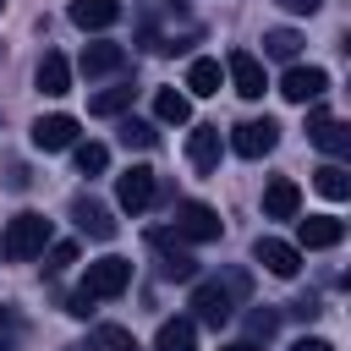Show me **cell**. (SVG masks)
<instances>
[{"label":"cell","mask_w":351,"mask_h":351,"mask_svg":"<svg viewBox=\"0 0 351 351\" xmlns=\"http://www.w3.org/2000/svg\"><path fill=\"white\" fill-rule=\"evenodd\" d=\"M44 252H49V219L44 214L22 208L16 219H5V230H0V258L5 263H33Z\"/></svg>","instance_id":"obj_1"},{"label":"cell","mask_w":351,"mask_h":351,"mask_svg":"<svg viewBox=\"0 0 351 351\" xmlns=\"http://www.w3.org/2000/svg\"><path fill=\"white\" fill-rule=\"evenodd\" d=\"M230 313H236V291L225 280H197L192 285V318L197 324L219 329V324H230Z\"/></svg>","instance_id":"obj_2"},{"label":"cell","mask_w":351,"mask_h":351,"mask_svg":"<svg viewBox=\"0 0 351 351\" xmlns=\"http://www.w3.org/2000/svg\"><path fill=\"white\" fill-rule=\"evenodd\" d=\"M181 241H219V214L208 208V203H197V197H181L176 203V225H170Z\"/></svg>","instance_id":"obj_3"},{"label":"cell","mask_w":351,"mask_h":351,"mask_svg":"<svg viewBox=\"0 0 351 351\" xmlns=\"http://www.w3.org/2000/svg\"><path fill=\"white\" fill-rule=\"evenodd\" d=\"M148 247H154V258H159V274H165V280H192V274H197V258L186 252V241H181L176 230H154V236H148Z\"/></svg>","instance_id":"obj_4"},{"label":"cell","mask_w":351,"mask_h":351,"mask_svg":"<svg viewBox=\"0 0 351 351\" xmlns=\"http://www.w3.org/2000/svg\"><path fill=\"white\" fill-rule=\"evenodd\" d=\"M126 285H132V258H99V263H88V274H82V291L99 296V302L121 296Z\"/></svg>","instance_id":"obj_5"},{"label":"cell","mask_w":351,"mask_h":351,"mask_svg":"<svg viewBox=\"0 0 351 351\" xmlns=\"http://www.w3.org/2000/svg\"><path fill=\"white\" fill-rule=\"evenodd\" d=\"M307 137H313L335 165H351V126H346V121H335V115L313 110V115H307Z\"/></svg>","instance_id":"obj_6"},{"label":"cell","mask_w":351,"mask_h":351,"mask_svg":"<svg viewBox=\"0 0 351 351\" xmlns=\"http://www.w3.org/2000/svg\"><path fill=\"white\" fill-rule=\"evenodd\" d=\"M154 192H159V181H154L148 165H132V170L115 176V203H121L126 214H143V208L154 203Z\"/></svg>","instance_id":"obj_7"},{"label":"cell","mask_w":351,"mask_h":351,"mask_svg":"<svg viewBox=\"0 0 351 351\" xmlns=\"http://www.w3.org/2000/svg\"><path fill=\"white\" fill-rule=\"evenodd\" d=\"M252 263H263L274 280H296L302 247H291V241H280V236H258V241H252Z\"/></svg>","instance_id":"obj_8"},{"label":"cell","mask_w":351,"mask_h":351,"mask_svg":"<svg viewBox=\"0 0 351 351\" xmlns=\"http://www.w3.org/2000/svg\"><path fill=\"white\" fill-rule=\"evenodd\" d=\"M274 143H280V121H241L236 132H230V148L241 154V159H263V154H274Z\"/></svg>","instance_id":"obj_9"},{"label":"cell","mask_w":351,"mask_h":351,"mask_svg":"<svg viewBox=\"0 0 351 351\" xmlns=\"http://www.w3.org/2000/svg\"><path fill=\"white\" fill-rule=\"evenodd\" d=\"M280 93H285L291 104H313V99L329 93V71H324V66H291V71L280 77Z\"/></svg>","instance_id":"obj_10"},{"label":"cell","mask_w":351,"mask_h":351,"mask_svg":"<svg viewBox=\"0 0 351 351\" xmlns=\"http://www.w3.org/2000/svg\"><path fill=\"white\" fill-rule=\"evenodd\" d=\"M33 148H44V154H60V148H77V115H38L33 121Z\"/></svg>","instance_id":"obj_11"},{"label":"cell","mask_w":351,"mask_h":351,"mask_svg":"<svg viewBox=\"0 0 351 351\" xmlns=\"http://www.w3.org/2000/svg\"><path fill=\"white\" fill-rule=\"evenodd\" d=\"M225 71H230V82H236L241 99H263L269 82H263V60H258L252 49H230V55H225Z\"/></svg>","instance_id":"obj_12"},{"label":"cell","mask_w":351,"mask_h":351,"mask_svg":"<svg viewBox=\"0 0 351 351\" xmlns=\"http://www.w3.org/2000/svg\"><path fill=\"white\" fill-rule=\"evenodd\" d=\"M71 219H77V230L88 236V241H110L115 236V219H110V208L99 203V197H71Z\"/></svg>","instance_id":"obj_13"},{"label":"cell","mask_w":351,"mask_h":351,"mask_svg":"<svg viewBox=\"0 0 351 351\" xmlns=\"http://www.w3.org/2000/svg\"><path fill=\"white\" fill-rule=\"evenodd\" d=\"M219 126H192V137H186V159H192V170L197 176H214L219 170Z\"/></svg>","instance_id":"obj_14"},{"label":"cell","mask_w":351,"mask_h":351,"mask_svg":"<svg viewBox=\"0 0 351 351\" xmlns=\"http://www.w3.org/2000/svg\"><path fill=\"white\" fill-rule=\"evenodd\" d=\"M33 82H38V93H44V99L71 93V60H66V55H55V49H44V60H38Z\"/></svg>","instance_id":"obj_15"},{"label":"cell","mask_w":351,"mask_h":351,"mask_svg":"<svg viewBox=\"0 0 351 351\" xmlns=\"http://www.w3.org/2000/svg\"><path fill=\"white\" fill-rule=\"evenodd\" d=\"M296 208H302V186H296L291 176H274V181L263 186V214H269V219H296Z\"/></svg>","instance_id":"obj_16"},{"label":"cell","mask_w":351,"mask_h":351,"mask_svg":"<svg viewBox=\"0 0 351 351\" xmlns=\"http://www.w3.org/2000/svg\"><path fill=\"white\" fill-rule=\"evenodd\" d=\"M71 22L82 33H104L121 22V0H71Z\"/></svg>","instance_id":"obj_17"},{"label":"cell","mask_w":351,"mask_h":351,"mask_svg":"<svg viewBox=\"0 0 351 351\" xmlns=\"http://www.w3.org/2000/svg\"><path fill=\"white\" fill-rule=\"evenodd\" d=\"M296 236H302V247L324 252V247H335V241L346 236V225H340V219H329V214H307V219L296 225Z\"/></svg>","instance_id":"obj_18"},{"label":"cell","mask_w":351,"mask_h":351,"mask_svg":"<svg viewBox=\"0 0 351 351\" xmlns=\"http://www.w3.org/2000/svg\"><path fill=\"white\" fill-rule=\"evenodd\" d=\"M154 351H197V318H165L154 335Z\"/></svg>","instance_id":"obj_19"},{"label":"cell","mask_w":351,"mask_h":351,"mask_svg":"<svg viewBox=\"0 0 351 351\" xmlns=\"http://www.w3.org/2000/svg\"><path fill=\"white\" fill-rule=\"evenodd\" d=\"M121 66H126V49L110 44V38H99V44L82 49V71H88V77H110V71H121Z\"/></svg>","instance_id":"obj_20"},{"label":"cell","mask_w":351,"mask_h":351,"mask_svg":"<svg viewBox=\"0 0 351 351\" xmlns=\"http://www.w3.org/2000/svg\"><path fill=\"white\" fill-rule=\"evenodd\" d=\"M313 186H318L329 203H346V197H351V165H318V170H313Z\"/></svg>","instance_id":"obj_21"},{"label":"cell","mask_w":351,"mask_h":351,"mask_svg":"<svg viewBox=\"0 0 351 351\" xmlns=\"http://www.w3.org/2000/svg\"><path fill=\"white\" fill-rule=\"evenodd\" d=\"M219 82H225V71H219V60H208V55H197V60L186 66V88H192V93H203V99H208V93H219Z\"/></svg>","instance_id":"obj_22"},{"label":"cell","mask_w":351,"mask_h":351,"mask_svg":"<svg viewBox=\"0 0 351 351\" xmlns=\"http://www.w3.org/2000/svg\"><path fill=\"white\" fill-rule=\"evenodd\" d=\"M115 143L143 154V148H154V143H159V132H154V121H137V115H126V121L115 126Z\"/></svg>","instance_id":"obj_23"},{"label":"cell","mask_w":351,"mask_h":351,"mask_svg":"<svg viewBox=\"0 0 351 351\" xmlns=\"http://www.w3.org/2000/svg\"><path fill=\"white\" fill-rule=\"evenodd\" d=\"M88 351H143V346L132 340V329H121V324H99V329L88 335Z\"/></svg>","instance_id":"obj_24"},{"label":"cell","mask_w":351,"mask_h":351,"mask_svg":"<svg viewBox=\"0 0 351 351\" xmlns=\"http://www.w3.org/2000/svg\"><path fill=\"white\" fill-rule=\"evenodd\" d=\"M296 49H302V33H291V27H269L263 33V55L269 60H291L296 66Z\"/></svg>","instance_id":"obj_25"},{"label":"cell","mask_w":351,"mask_h":351,"mask_svg":"<svg viewBox=\"0 0 351 351\" xmlns=\"http://www.w3.org/2000/svg\"><path fill=\"white\" fill-rule=\"evenodd\" d=\"M154 115H159V121H170V126H181V121L192 115V99H186V93H176V88H159V93H154Z\"/></svg>","instance_id":"obj_26"},{"label":"cell","mask_w":351,"mask_h":351,"mask_svg":"<svg viewBox=\"0 0 351 351\" xmlns=\"http://www.w3.org/2000/svg\"><path fill=\"white\" fill-rule=\"evenodd\" d=\"M132 93H137L132 82H121V88H104V93H93V99H88V110H93V115H121V110L132 104Z\"/></svg>","instance_id":"obj_27"},{"label":"cell","mask_w":351,"mask_h":351,"mask_svg":"<svg viewBox=\"0 0 351 351\" xmlns=\"http://www.w3.org/2000/svg\"><path fill=\"white\" fill-rule=\"evenodd\" d=\"M71 159H77V170H82V176H99V170L110 165V148H104V143H77V148H71Z\"/></svg>","instance_id":"obj_28"},{"label":"cell","mask_w":351,"mask_h":351,"mask_svg":"<svg viewBox=\"0 0 351 351\" xmlns=\"http://www.w3.org/2000/svg\"><path fill=\"white\" fill-rule=\"evenodd\" d=\"M247 329H252V340H269V335L280 329V313H269V307H258V313H247Z\"/></svg>","instance_id":"obj_29"},{"label":"cell","mask_w":351,"mask_h":351,"mask_svg":"<svg viewBox=\"0 0 351 351\" xmlns=\"http://www.w3.org/2000/svg\"><path fill=\"white\" fill-rule=\"evenodd\" d=\"M71 263H77V247H71V241H49V263H44V269L60 274V269H71Z\"/></svg>","instance_id":"obj_30"},{"label":"cell","mask_w":351,"mask_h":351,"mask_svg":"<svg viewBox=\"0 0 351 351\" xmlns=\"http://www.w3.org/2000/svg\"><path fill=\"white\" fill-rule=\"evenodd\" d=\"M93 302H99V296H88V291L77 285V291L66 296V313H71V318H88V313H93Z\"/></svg>","instance_id":"obj_31"},{"label":"cell","mask_w":351,"mask_h":351,"mask_svg":"<svg viewBox=\"0 0 351 351\" xmlns=\"http://www.w3.org/2000/svg\"><path fill=\"white\" fill-rule=\"evenodd\" d=\"M291 318H302V324L318 318V296H296V302H291Z\"/></svg>","instance_id":"obj_32"},{"label":"cell","mask_w":351,"mask_h":351,"mask_svg":"<svg viewBox=\"0 0 351 351\" xmlns=\"http://www.w3.org/2000/svg\"><path fill=\"white\" fill-rule=\"evenodd\" d=\"M280 5H285V11H291V16H313V11H318V5H324V0H280Z\"/></svg>","instance_id":"obj_33"},{"label":"cell","mask_w":351,"mask_h":351,"mask_svg":"<svg viewBox=\"0 0 351 351\" xmlns=\"http://www.w3.org/2000/svg\"><path fill=\"white\" fill-rule=\"evenodd\" d=\"M291 351H335V346L318 340V335H302V340H291Z\"/></svg>","instance_id":"obj_34"},{"label":"cell","mask_w":351,"mask_h":351,"mask_svg":"<svg viewBox=\"0 0 351 351\" xmlns=\"http://www.w3.org/2000/svg\"><path fill=\"white\" fill-rule=\"evenodd\" d=\"M5 186L22 192V186H27V170H22V165H5Z\"/></svg>","instance_id":"obj_35"},{"label":"cell","mask_w":351,"mask_h":351,"mask_svg":"<svg viewBox=\"0 0 351 351\" xmlns=\"http://www.w3.org/2000/svg\"><path fill=\"white\" fill-rule=\"evenodd\" d=\"M16 329H22V318H16L11 307H0V335H16Z\"/></svg>","instance_id":"obj_36"},{"label":"cell","mask_w":351,"mask_h":351,"mask_svg":"<svg viewBox=\"0 0 351 351\" xmlns=\"http://www.w3.org/2000/svg\"><path fill=\"white\" fill-rule=\"evenodd\" d=\"M219 351H258V340H230V346H219Z\"/></svg>","instance_id":"obj_37"},{"label":"cell","mask_w":351,"mask_h":351,"mask_svg":"<svg viewBox=\"0 0 351 351\" xmlns=\"http://www.w3.org/2000/svg\"><path fill=\"white\" fill-rule=\"evenodd\" d=\"M340 49H346V55H351V27H346V38H340Z\"/></svg>","instance_id":"obj_38"},{"label":"cell","mask_w":351,"mask_h":351,"mask_svg":"<svg viewBox=\"0 0 351 351\" xmlns=\"http://www.w3.org/2000/svg\"><path fill=\"white\" fill-rule=\"evenodd\" d=\"M340 285H346V291H351V269H346V274H340Z\"/></svg>","instance_id":"obj_39"},{"label":"cell","mask_w":351,"mask_h":351,"mask_svg":"<svg viewBox=\"0 0 351 351\" xmlns=\"http://www.w3.org/2000/svg\"><path fill=\"white\" fill-rule=\"evenodd\" d=\"M0 351H11V340H0Z\"/></svg>","instance_id":"obj_40"},{"label":"cell","mask_w":351,"mask_h":351,"mask_svg":"<svg viewBox=\"0 0 351 351\" xmlns=\"http://www.w3.org/2000/svg\"><path fill=\"white\" fill-rule=\"evenodd\" d=\"M170 5H186V0H170Z\"/></svg>","instance_id":"obj_41"},{"label":"cell","mask_w":351,"mask_h":351,"mask_svg":"<svg viewBox=\"0 0 351 351\" xmlns=\"http://www.w3.org/2000/svg\"><path fill=\"white\" fill-rule=\"evenodd\" d=\"M0 11H5V0H0Z\"/></svg>","instance_id":"obj_42"}]
</instances>
